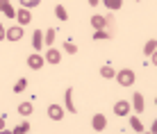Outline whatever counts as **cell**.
Wrapping results in <instances>:
<instances>
[{
  "mask_svg": "<svg viewBox=\"0 0 157 134\" xmlns=\"http://www.w3.org/2000/svg\"><path fill=\"white\" fill-rule=\"evenodd\" d=\"M100 75H102V77H107V80H112V77L116 75V71L109 66V64H107V66H102V68H100Z\"/></svg>",
  "mask_w": 157,
  "mask_h": 134,
  "instance_id": "ac0fdd59",
  "label": "cell"
},
{
  "mask_svg": "<svg viewBox=\"0 0 157 134\" xmlns=\"http://www.w3.org/2000/svg\"><path fill=\"white\" fill-rule=\"evenodd\" d=\"M32 127H30V123H21V125H16V134H25V132H30Z\"/></svg>",
  "mask_w": 157,
  "mask_h": 134,
  "instance_id": "603a6c76",
  "label": "cell"
},
{
  "mask_svg": "<svg viewBox=\"0 0 157 134\" xmlns=\"http://www.w3.org/2000/svg\"><path fill=\"white\" fill-rule=\"evenodd\" d=\"M100 2V0H89V5H91V7H94V5H98Z\"/></svg>",
  "mask_w": 157,
  "mask_h": 134,
  "instance_id": "83f0119b",
  "label": "cell"
},
{
  "mask_svg": "<svg viewBox=\"0 0 157 134\" xmlns=\"http://www.w3.org/2000/svg\"><path fill=\"white\" fill-rule=\"evenodd\" d=\"M41 0H21V5H23L25 9H32V7H39Z\"/></svg>",
  "mask_w": 157,
  "mask_h": 134,
  "instance_id": "cb8c5ba5",
  "label": "cell"
},
{
  "mask_svg": "<svg viewBox=\"0 0 157 134\" xmlns=\"http://www.w3.org/2000/svg\"><path fill=\"white\" fill-rule=\"evenodd\" d=\"M55 14H57V18H59V20H66V18H68L66 7H64V5H57V7H55Z\"/></svg>",
  "mask_w": 157,
  "mask_h": 134,
  "instance_id": "ffe728a7",
  "label": "cell"
},
{
  "mask_svg": "<svg viewBox=\"0 0 157 134\" xmlns=\"http://www.w3.org/2000/svg\"><path fill=\"white\" fill-rule=\"evenodd\" d=\"M18 114H21V116H30V114H32V102L18 105Z\"/></svg>",
  "mask_w": 157,
  "mask_h": 134,
  "instance_id": "d6986e66",
  "label": "cell"
},
{
  "mask_svg": "<svg viewBox=\"0 0 157 134\" xmlns=\"http://www.w3.org/2000/svg\"><path fill=\"white\" fill-rule=\"evenodd\" d=\"M0 12L7 16V18H16V12H14L12 5H9V0H0Z\"/></svg>",
  "mask_w": 157,
  "mask_h": 134,
  "instance_id": "30bf717a",
  "label": "cell"
},
{
  "mask_svg": "<svg viewBox=\"0 0 157 134\" xmlns=\"http://www.w3.org/2000/svg\"><path fill=\"white\" fill-rule=\"evenodd\" d=\"M48 64H59L62 61V55H59V50H55V48H50V50L46 52V57H43Z\"/></svg>",
  "mask_w": 157,
  "mask_h": 134,
  "instance_id": "7c38bea8",
  "label": "cell"
},
{
  "mask_svg": "<svg viewBox=\"0 0 157 134\" xmlns=\"http://www.w3.org/2000/svg\"><path fill=\"white\" fill-rule=\"evenodd\" d=\"M32 46H34V50H36V52L41 50V46H43V32L36 30L34 34H32Z\"/></svg>",
  "mask_w": 157,
  "mask_h": 134,
  "instance_id": "4fadbf2b",
  "label": "cell"
},
{
  "mask_svg": "<svg viewBox=\"0 0 157 134\" xmlns=\"http://www.w3.org/2000/svg\"><path fill=\"white\" fill-rule=\"evenodd\" d=\"M130 125H132V130H134V132H144V130H146V127L141 125V121H139L137 116H130Z\"/></svg>",
  "mask_w": 157,
  "mask_h": 134,
  "instance_id": "e0dca14e",
  "label": "cell"
},
{
  "mask_svg": "<svg viewBox=\"0 0 157 134\" xmlns=\"http://www.w3.org/2000/svg\"><path fill=\"white\" fill-rule=\"evenodd\" d=\"M55 36H57L55 28H50V30L46 32V34H43V43H46V46H52V43H55Z\"/></svg>",
  "mask_w": 157,
  "mask_h": 134,
  "instance_id": "5bb4252c",
  "label": "cell"
},
{
  "mask_svg": "<svg viewBox=\"0 0 157 134\" xmlns=\"http://www.w3.org/2000/svg\"><path fill=\"white\" fill-rule=\"evenodd\" d=\"M114 77L118 80V84H121V87H132V84H134V71H130V68L118 71Z\"/></svg>",
  "mask_w": 157,
  "mask_h": 134,
  "instance_id": "6da1fadb",
  "label": "cell"
},
{
  "mask_svg": "<svg viewBox=\"0 0 157 134\" xmlns=\"http://www.w3.org/2000/svg\"><path fill=\"white\" fill-rule=\"evenodd\" d=\"M91 127H94L96 132H102V130L107 127V118H105L102 114H96L94 118H91Z\"/></svg>",
  "mask_w": 157,
  "mask_h": 134,
  "instance_id": "5b68a950",
  "label": "cell"
},
{
  "mask_svg": "<svg viewBox=\"0 0 157 134\" xmlns=\"http://www.w3.org/2000/svg\"><path fill=\"white\" fill-rule=\"evenodd\" d=\"M2 39H7V30H5L2 25H0V41H2Z\"/></svg>",
  "mask_w": 157,
  "mask_h": 134,
  "instance_id": "484cf974",
  "label": "cell"
},
{
  "mask_svg": "<svg viewBox=\"0 0 157 134\" xmlns=\"http://www.w3.org/2000/svg\"><path fill=\"white\" fill-rule=\"evenodd\" d=\"M155 50H157V41H155V39H150L148 43L144 46V55H150V57H153V55H155Z\"/></svg>",
  "mask_w": 157,
  "mask_h": 134,
  "instance_id": "9a60e30c",
  "label": "cell"
},
{
  "mask_svg": "<svg viewBox=\"0 0 157 134\" xmlns=\"http://www.w3.org/2000/svg\"><path fill=\"white\" fill-rule=\"evenodd\" d=\"M16 18H18V23H21V25H28L30 20H32V14H30V9L21 7V9H18V14H16Z\"/></svg>",
  "mask_w": 157,
  "mask_h": 134,
  "instance_id": "8fae6325",
  "label": "cell"
},
{
  "mask_svg": "<svg viewBox=\"0 0 157 134\" xmlns=\"http://www.w3.org/2000/svg\"><path fill=\"white\" fill-rule=\"evenodd\" d=\"M25 87H28V80H18V82L14 84V91H16V93H21V91H25Z\"/></svg>",
  "mask_w": 157,
  "mask_h": 134,
  "instance_id": "d4e9b609",
  "label": "cell"
},
{
  "mask_svg": "<svg viewBox=\"0 0 157 134\" xmlns=\"http://www.w3.org/2000/svg\"><path fill=\"white\" fill-rule=\"evenodd\" d=\"M48 116H50L52 121H62L64 118V109L59 105H50V107H48Z\"/></svg>",
  "mask_w": 157,
  "mask_h": 134,
  "instance_id": "9c48e42d",
  "label": "cell"
},
{
  "mask_svg": "<svg viewBox=\"0 0 157 134\" xmlns=\"http://www.w3.org/2000/svg\"><path fill=\"white\" fill-rule=\"evenodd\" d=\"M7 39H9V41H21V39H23V28H21V25L9 28V30H7Z\"/></svg>",
  "mask_w": 157,
  "mask_h": 134,
  "instance_id": "52a82bcc",
  "label": "cell"
},
{
  "mask_svg": "<svg viewBox=\"0 0 157 134\" xmlns=\"http://www.w3.org/2000/svg\"><path fill=\"white\" fill-rule=\"evenodd\" d=\"M64 105H66V111H71V114H75V105H73V89H66L64 91Z\"/></svg>",
  "mask_w": 157,
  "mask_h": 134,
  "instance_id": "ba28073f",
  "label": "cell"
},
{
  "mask_svg": "<svg viewBox=\"0 0 157 134\" xmlns=\"http://www.w3.org/2000/svg\"><path fill=\"white\" fill-rule=\"evenodd\" d=\"M43 64H46V59H43V55H39V52H34V55L28 57V66L32 68V71H39Z\"/></svg>",
  "mask_w": 157,
  "mask_h": 134,
  "instance_id": "7a4b0ae2",
  "label": "cell"
},
{
  "mask_svg": "<svg viewBox=\"0 0 157 134\" xmlns=\"http://www.w3.org/2000/svg\"><path fill=\"white\" fill-rule=\"evenodd\" d=\"M130 107H132L134 111H139V114L146 111V100H144V95H141V93H134V95H132V105H130Z\"/></svg>",
  "mask_w": 157,
  "mask_h": 134,
  "instance_id": "277c9868",
  "label": "cell"
},
{
  "mask_svg": "<svg viewBox=\"0 0 157 134\" xmlns=\"http://www.w3.org/2000/svg\"><path fill=\"white\" fill-rule=\"evenodd\" d=\"M130 109H132V107H130L128 100H118V102L114 105V114H116V116H128Z\"/></svg>",
  "mask_w": 157,
  "mask_h": 134,
  "instance_id": "8992f818",
  "label": "cell"
},
{
  "mask_svg": "<svg viewBox=\"0 0 157 134\" xmlns=\"http://www.w3.org/2000/svg\"><path fill=\"white\" fill-rule=\"evenodd\" d=\"M107 25H109V18H105V16H100V14L91 16V28L94 30H107Z\"/></svg>",
  "mask_w": 157,
  "mask_h": 134,
  "instance_id": "3957f363",
  "label": "cell"
},
{
  "mask_svg": "<svg viewBox=\"0 0 157 134\" xmlns=\"http://www.w3.org/2000/svg\"><path fill=\"white\" fill-rule=\"evenodd\" d=\"M64 50H66L68 55H75V52H78V46H75L73 41H66V43H64Z\"/></svg>",
  "mask_w": 157,
  "mask_h": 134,
  "instance_id": "7402d4cb",
  "label": "cell"
},
{
  "mask_svg": "<svg viewBox=\"0 0 157 134\" xmlns=\"http://www.w3.org/2000/svg\"><path fill=\"white\" fill-rule=\"evenodd\" d=\"M94 39L96 41H105V39H109V32H107V30H96L94 32Z\"/></svg>",
  "mask_w": 157,
  "mask_h": 134,
  "instance_id": "44dd1931",
  "label": "cell"
},
{
  "mask_svg": "<svg viewBox=\"0 0 157 134\" xmlns=\"http://www.w3.org/2000/svg\"><path fill=\"white\" fill-rule=\"evenodd\" d=\"M102 2H105V7L112 9V12H116V9L123 7V0H102Z\"/></svg>",
  "mask_w": 157,
  "mask_h": 134,
  "instance_id": "2e32d148",
  "label": "cell"
},
{
  "mask_svg": "<svg viewBox=\"0 0 157 134\" xmlns=\"http://www.w3.org/2000/svg\"><path fill=\"white\" fill-rule=\"evenodd\" d=\"M2 127H5V118L0 116V132H2Z\"/></svg>",
  "mask_w": 157,
  "mask_h": 134,
  "instance_id": "4316f807",
  "label": "cell"
}]
</instances>
